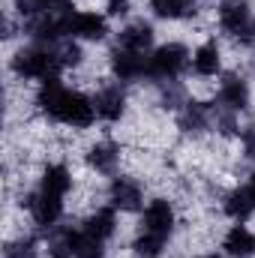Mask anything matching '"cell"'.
Segmentation results:
<instances>
[{
    "label": "cell",
    "instance_id": "obj_1",
    "mask_svg": "<svg viewBox=\"0 0 255 258\" xmlns=\"http://www.w3.org/2000/svg\"><path fill=\"white\" fill-rule=\"evenodd\" d=\"M36 105H39L48 117H54L57 123H66V126H72V129L90 126L93 117H96L93 99H87V96L78 93V90H66L57 78L42 81V87H39V93H36Z\"/></svg>",
    "mask_w": 255,
    "mask_h": 258
},
{
    "label": "cell",
    "instance_id": "obj_2",
    "mask_svg": "<svg viewBox=\"0 0 255 258\" xmlns=\"http://www.w3.org/2000/svg\"><path fill=\"white\" fill-rule=\"evenodd\" d=\"M60 51L48 48V45H33V48H21L12 57V69L21 78H39V81H51L60 72Z\"/></svg>",
    "mask_w": 255,
    "mask_h": 258
},
{
    "label": "cell",
    "instance_id": "obj_3",
    "mask_svg": "<svg viewBox=\"0 0 255 258\" xmlns=\"http://www.w3.org/2000/svg\"><path fill=\"white\" fill-rule=\"evenodd\" d=\"M219 24L240 42H255V18L246 0H225L219 9Z\"/></svg>",
    "mask_w": 255,
    "mask_h": 258
},
{
    "label": "cell",
    "instance_id": "obj_4",
    "mask_svg": "<svg viewBox=\"0 0 255 258\" xmlns=\"http://www.w3.org/2000/svg\"><path fill=\"white\" fill-rule=\"evenodd\" d=\"M186 60H189V54H186L183 45H177V42L159 45L153 51V57H150V72L147 75H153V78H177L186 69Z\"/></svg>",
    "mask_w": 255,
    "mask_h": 258
},
{
    "label": "cell",
    "instance_id": "obj_5",
    "mask_svg": "<svg viewBox=\"0 0 255 258\" xmlns=\"http://www.w3.org/2000/svg\"><path fill=\"white\" fill-rule=\"evenodd\" d=\"M27 204H30L33 222L39 228H51L60 219V213H63V195H51V192H45V189H39Z\"/></svg>",
    "mask_w": 255,
    "mask_h": 258
},
{
    "label": "cell",
    "instance_id": "obj_6",
    "mask_svg": "<svg viewBox=\"0 0 255 258\" xmlns=\"http://www.w3.org/2000/svg\"><path fill=\"white\" fill-rule=\"evenodd\" d=\"M66 27L69 36H81V39H102L108 33L105 18L96 12H66Z\"/></svg>",
    "mask_w": 255,
    "mask_h": 258
},
{
    "label": "cell",
    "instance_id": "obj_7",
    "mask_svg": "<svg viewBox=\"0 0 255 258\" xmlns=\"http://www.w3.org/2000/svg\"><path fill=\"white\" fill-rule=\"evenodd\" d=\"M144 231L159 234V237H168L174 231V207L165 198H156V201L147 204V210H144Z\"/></svg>",
    "mask_w": 255,
    "mask_h": 258
},
{
    "label": "cell",
    "instance_id": "obj_8",
    "mask_svg": "<svg viewBox=\"0 0 255 258\" xmlns=\"http://www.w3.org/2000/svg\"><path fill=\"white\" fill-rule=\"evenodd\" d=\"M111 66H114L117 78L132 81V78L150 72V57H144V54H138V51H129L123 45H117V48L111 51Z\"/></svg>",
    "mask_w": 255,
    "mask_h": 258
},
{
    "label": "cell",
    "instance_id": "obj_9",
    "mask_svg": "<svg viewBox=\"0 0 255 258\" xmlns=\"http://www.w3.org/2000/svg\"><path fill=\"white\" fill-rule=\"evenodd\" d=\"M93 108H96V117L114 123L123 117V108H126V96L120 87H102L96 96H93Z\"/></svg>",
    "mask_w": 255,
    "mask_h": 258
},
{
    "label": "cell",
    "instance_id": "obj_10",
    "mask_svg": "<svg viewBox=\"0 0 255 258\" xmlns=\"http://www.w3.org/2000/svg\"><path fill=\"white\" fill-rule=\"evenodd\" d=\"M219 102L231 111H243L249 105V84L237 75H225V81L219 87Z\"/></svg>",
    "mask_w": 255,
    "mask_h": 258
},
{
    "label": "cell",
    "instance_id": "obj_11",
    "mask_svg": "<svg viewBox=\"0 0 255 258\" xmlns=\"http://www.w3.org/2000/svg\"><path fill=\"white\" fill-rule=\"evenodd\" d=\"M222 249H225V255H231V258H252L255 255V234L246 225H234L225 234Z\"/></svg>",
    "mask_w": 255,
    "mask_h": 258
},
{
    "label": "cell",
    "instance_id": "obj_12",
    "mask_svg": "<svg viewBox=\"0 0 255 258\" xmlns=\"http://www.w3.org/2000/svg\"><path fill=\"white\" fill-rule=\"evenodd\" d=\"M111 204L117 210H138L141 207V186L129 177H114L111 183Z\"/></svg>",
    "mask_w": 255,
    "mask_h": 258
},
{
    "label": "cell",
    "instance_id": "obj_13",
    "mask_svg": "<svg viewBox=\"0 0 255 258\" xmlns=\"http://www.w3.org/2000/svg\"><path fill=\"white\" fill-rule=\"evenodd\" d=\"M225 213H228L231 219H237V222L249 219V216L255 213V192H252V186H240V189H234V192L225 195Z\"/></svg>",
    "mask_w": 255,
    "mask_h": 258
},
{
    "label": "cell",
    "instance_id": "obj_14",
    "mask_svg": "<svg viewBox=\"0 0 255 258\" xmlns=\"http://www.w3.org/2000/svg\"><path fill=\"white\" fill-rule=\"evenodd\" d=\"M120 45H123V48H129V51L144 54V51L153 45V27H150V24H144V21L129 24L126 30L120 33Z\"/></svg>",
    "mask_w": 255,
    "mask_h": 258
},
{
    "label": "cell",
    "instance_id": "obj_15",
    "mask_svg": "<svg viewBox=\"0 0 255 258\" xmlns=\"http://www.w3.org/2000/svg\"><path fill=\"white\" fill-rule=\"evenodd\" d=\"M219 66H222V57H219V48H216V42H204L195 54H192V69L201 75V78H210V75H216L219 72Z\"/></svg>",
    "mask_w": 255,
    "mask_h": 258
},
{
    "label": "cell",
    "instance_id": "obj_16",
    "mask_svg": "<svg viewBox=\"0 0 255 258\" xmlns=\"http://www.w3.org/2000/svg\"><path fill=\"white\" fill-rule=\"evenodd\" d=\"M117 159H120V150H117L111 141H99V144H93V147H90V153H87V162H90L96 171H102V174L114 171Z\"/></svg>",
    "mask_w": 255,
    "mask_h": 258
},
{
    "label": "cell",
    "instance_id": "obj_17",
    "mask_svg": "<svg viewBox=\"0 0 255 258\" xmlns=\"http://www.w3.org/2000/svg\"><path fill=\"white\" fill-rule=\"evenodd\" d=\"M69 186H72L69 168L66 165H48L45 174H42V186L39 189H45V192H51V195H66Z\"/></svg>",
    "mask_w": 255,
    "mask_h": 258
},
{
    "label": "cell",
    "instance_id": "obj_18",
    "mask_svg": "<svg viewBox=\"0 0 255 258\" xmlns=\"http://www.w3.org/2000/svg\"><path fill=\"white\" fill-rule=\"evenodd\" d=\"M114 225H117V219H114V210L102 207V210H96V213L87 219L84 231H87V234H93L96 240H108V237L114 234Z\"/></svg>",
    "mask_w": 255,
    "mask_h": 258
},
{
    "label": "cell",
    "instance_id": "obj_19",
    "mask_svg": "<svg viewBox=\"0 0 255 258\" xmlns=\"http://www.w3.org/2000/svg\"><path fill=\"white\" fill-rule=\"evenodd\" d=\"M159 18H186L195 9V0H150Z\"/></svg>",
    "mask_w": 255,
    "mask_h": 258
},
{
    "label": "cell",
    "instance_id": "obj_20",
    "mask_svg": "<svg viewBox=\"0 0 255 258\" xmlns=\"http://www.w3.org/2000/svg\"><path fill=\"white\" fill-rule=\"evenodd\" d=\"M72 255L75 258H102V240H96L87 231L72 234Z\"/></svg>",
    "mask_w": 255,
    "mask_h": 258
},
{
    "label": "cell",
    "instance_id": "obj_21",
    "mask_svg": "<svg viewBox=\"0 0 255 258\" xmlns=\"http://www.w3.org/2000/svg\"><path fill=\"white\" fill-rule=\"evenodd\" d=\"M135 255L138 258H159L162 255V249H165V237H159V234H150V231H144L138 240H135Z\"/></svg>",
    "mask_w": 255,
    "mask_h": 258
},
{
    "label": "cell",
    "instance_id": "obj_22",
    "mask_svg": "<svg viewBox=\"0 0 255 258\" xmlns=\"http://www.w3.org/2000/svg\"><path fill=\"white\" fill-rule=\"evenodd\" d=\"M180 126L186 129V132L204 129L207 126V108H204L201 102H189V105L183 108V114H180Z\"/></svg>",
    "mask_w": 255,
    "mask_h": 258
},
{
    "label": "cell",
    "instance_id": "obj_23",
    "mask_svg": "<svg viewBox=\"0 0 255 258\" xmlns=\"http://www.w3.org/2000/svg\"><path fill=\"white\" fill-rule=\"evenodd\" d=\"M15 6H18V12L21 15H42V12H51V9H57V6H66V0H15Z\"/></svg>",
    "mask_w": 255,
    "mask_h": 258
},
{
    "label": "cell",
    "instance_id": "obj_24",
    "mask_svg": "<svg viewBox=\"0 0 255 258\" xmlns=\"http://www.w3.org/2000/svg\"><path fill=\"white\" fill-rule=\"evenodd\" d=\"M72 234H75V231H69V228L57 231V237L51 240V255L54 258H72Z\"/></svg>",
    "mask_w": 255,
    "mask_h": 258
},
{
    "label": "cell",
    "instance_id": "obj_25",
    "mask_svg": "<svg viewBox=\"0 0 255 258\" xmlns=\"http://www.w3.org/2000/svg\"><path fill=\"white\" fill-rule=\"evenodd\" d=\"M6 258H33V240H18L6 249Z\"/></svg>",
    "mask_w": 255,
    "mask_h": 258
},
{
    "label": "cell",
    "instance_id": "obj_26",
    "mask_svg": "<svg viewBox=\"0 0 255 258\" xmlns=\"http://www.w3.org/2000/svg\"><path fill=\"white\" fill-rule=\"evenodd\" d=\"M60 60H63V66H75V63H81V48H78L75 42L63 45V48H60Z\"/></svg>",
    "mask_w": 255,
    "mask_h": 258
},
{
    "label": "cell",
    "instance_id": "obj_27",
    "mask_svg": "<svg viewBox=\"0 0 255 258\" xmlns=\"http://www.w3.org/2000/svg\"><path fill=\"white\" fill-rule=\"evenodd\" d=\"M243 150H246V156L255 159V126L243 129Z\"/></svg>",
    "mask_w": 255,
    "mask_h": 258
},
{
    "label": "cell",
    "instance_id": "obj_28",
    "mask_svg": "<svg viewBox=\"0 0 255 258\" xmlns=\"http://www.w3.org/2000/svg\"><path fill=\"white\" fill-rule=\"evenodd\" d=\"M129 9V0H108V12L111 15H123Z\"/></svg>",
    "mask_w": 255,
    "mask_h": 258
},
{
    "label": "cell",
    "instance_id": "obj_29",
    "mask_svg": "<svg viewBox=\"0 0 255 258\" xmlns=\"http://www.w3.org/2000/svg\"><path fill=\"white\" fill-rule=\"evenodd\" d=\"M249 186H252V192H255V174H252V183H249Z\"/></svg>",
    "mask_w": 255,
    "mask_h": 258
},
{
    "label": "cell",
    "instance_id": "obj_30",
    "mask_svg": "<svg viewBox=\"0 0 255 258\" xmlns=\"http://www.w3.org/2000/svg\"><path fill=\"white\" fill-rule=\"evenodd\" d=\"M204 258H216V255H204Z\"/></svg>",
    "mask_w": 255,
    "mask_h": 258
}]
</instances>
